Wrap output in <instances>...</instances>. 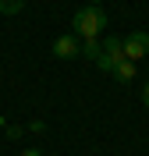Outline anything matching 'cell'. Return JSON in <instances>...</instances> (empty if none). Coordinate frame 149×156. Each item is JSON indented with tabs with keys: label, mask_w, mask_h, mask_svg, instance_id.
I'll return each instance as SVG.
<instances>
[{
	"label": "cell",
	"mask_w": 149,
	"mask_h": 156,
	"mask_svg": "<svg viewBox=\"0 0 149 156\" xmlns=\"http://www.w3.org/2000/svg\"><path fill=\"white\" fill-rule=\"evenodd\" d=\"M78 53H82V43L71 36V32H68V36H57V39H53V57H60V60H75Z\"/></svg>",
	"instance_id": "cell-3"
},
{
	"label": "cell",
	"mask_w": 149,
	"mask_h": 156,
	"mask_svg": "<svg viewBox=\"0 0 149 156\" xmlns=\"http://www.w3.org/2000/svg\"><path fill=\"white\" fill-rule=\"evenodd\" d=\"M21 156H43V149H25Z\"/></svg>",
	"instance_id": "cell-8"
},
{
	"label": "cell",
	"mask_w": 149,
	"mask_h": 156,
	"mask_svg": "<svg viewBox=\"0 0 149 156\" xmlns=\"http://www.w3.org/2000/svg\"><path fill=\"white\" fill-rule=\"evenodd\" d=\"M142 103H146V107H149V82H146V85H142Z\"/></svg>",
	"instance_id": "cell-7"
},
{
	"label": "cell",
	"mask_w": 149,
	"mask_h": 156,
	"mask_svg": "<svg viewBox=\"0 0 149 156\" xmlns=\"http://www.w3.org/2000/svg\"><path fill=\"white\" fill-rule=\"evenodd\" d=\"M135 75H139L135 60H121L117 68H114V78H117V82H135Z\"/></svg>",
	"instance_id": "cell-4"
},
{
	"label": "cell",
	"mask_w": 149,
	"mask_h": 156,
	"mask_svg": "<svg viewBox=\"0 0 149 156\" xmlns=\"http://www.w3.org/2000/svg\"><path fill=\"white\" fill-rule=\"evenodd\" d=\"M25 7V0H0V14H18Z\"/></svg>",
	"instance_id": "cell-5"
},
{
	"label": "cell",
	"mask_w": 149,
	"mask_h": 156,
	"mask_svg": "<svg viewBox=\"0 0 149 156\" xmlns=\"http://www.w3.org/2000/svg\"><path fill=\"white\" fill-rule=\"evenodd\" d=\"M107 29V11L99 4H85L82 11H75V32L82 39H99Z\"/></svg>",
	"instance_id": "cell-1"
},
{
	"label": "cell",
	"mask_w": 149,
	"mask_h": 156,
	"mask_svg": "<svg viewBox=\"0 0 149 156\" xmlns=\"http://www.w3.org/2000/svg\"><path fill=\"white\" fill-rule=\"evenodd\" d=\"M85 4H99V0H85Z\"/></svg>",
	"instance_id": "cell-9"
},
{
	"label": "cell",
	"mask_w": 149,
	"mask_h": 156,
	"mask_svg": "<svg viewBox=\"0 0 149 156\" xmlns=\"http://www.w3.org/2000/svg\"><path fill=\"white\" fill-rule=\"evenodd\" d=\"M82 53H85V57H92V60H96L99 53H103V50H99V39H85V43H82Z\"/></svg>",
	"instance_id": "cell-6"
},
{
	"label": "cell",
	"mask_w": 149,
	"mask_h": 156,
	"mask_svg": "<svg viewBox=\"0 0 149 156\" xmlns=\"http://www.w3.org/2000/svg\"><path fill=\"white\" fill-rule=\"evenodd\" d=\"M121 39H124V60L139 64L149 53V32H131V36H121Z\"/></svg>",
	"instance_id": "cell-2"
}]
</instances>
